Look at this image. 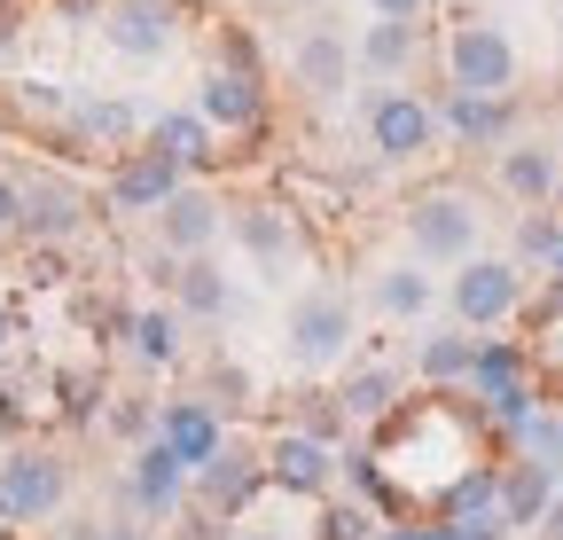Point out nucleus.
Segmentation results:
<instances>
[{"label":"nucleus","mask_w":563,"mask_h":540,"mask_svg":"<svg viewBox=\"0 0 563 540\" xmlns=\"http://www.w3.org/2000/svg\"><path fill=\"white\" fill-rule=\"evenodd\" d=\"M446 87L454 95H517V47H509V32L485 24V16L454 24L446 32Z\"/></svg>","instance_id":"obj_1"},{"label":"nucleus","mask_w":563,"mask_h":540,"mask_svg":"<svg viewBox=\"0 0 563 540\" xmlns=\"http://www.w3.org/2000/svg\"><path fill=\"white\" fill-rule=\"evenodd\" d=\"M407 243L422 266H462L477 251V212H470V196L454 188H431V196H415L407 205Z\"/></svg>","instance_id":"obj_2"},{"label":"nucleus","mask_w":563,"mask_h":540,"mask_svg":"<svg viewBox=\"0 0 563 540\" xmlns=\"http://www.w3.org/2000/svg\"><path fill=\"white\" fill-rule=\"evenodd\" d=\"M517 306H525L517 258H462V275H454V321L462 329H501Z\"/></svg>","instance_id":"obj_3"},{"label":"nucleus","mask_w":563,"mask_h":540,"mask_svg":"<svg viewBox=\"0 0 563 540\" xmlns=\"http://www.w3.org/2000/svg\"><path fill=\"white\" fill-rule=\"evenodd\" d=\"M368 142H376L384 165H415L422 150L439 142V102H422V95H407V87H384V95L368 102Z\"/></svg>","instance_id":"obj_4"},{"label":"nucleus","mask_w":563,"mask_h":540,"mask_svg":"<svg viewBox=\"0 0 563 540\" xmlns=\"http://www.w3.org/2000/svg\"><path fill=\"white\" fill-rule=\"evenodd\" d=\"M352 345V298L344 290H306L290 306V361L298 368H329Z\"/></svg>","instance_id":"obj_5"},{"label":"nucleus","mask_w":563,"mask_h":540,"mask_svg":"<svg viewBox=\"0 0 563 540\" xmlns=\"http://www.w3.org/2000/svg\"><path fill=\"white\" fill-rule=\"evenodd\" d=\"M220 228H228V212H220V196L211 188H173L165 205H157V235H165V251L173 258H203L211 243H220Z\"/></svg>","instance_id":"obj_6"},{"label":"nucleus","mask_w":563,"mask_h":540,"mask_svg":"<svg viewBox=\"0 0 563 540\" xmlns=\"http://www.w3.org/2000/svg\"><path fill=\"white\" fill-rule=\"evenodd\" d=\"M180 180H188V173H180L165 150L141 142V150H125V157L110 165V212H157Z\"/></svg>","instance_id":"obj_7"},{"label":"nucleus","mask_w":563,"mask_h":540,"mask_svg":"<svg viewBox=\"0 0 563 540\" xmlns=\"http://www.w3.org/2000/svg\"><path fill=\"white\" fill-rule=\"evenodd\" d=\"M196 118L203 125H228V133H258L266 125V87H258V71H203V87H196Z\"/></svg>","instance_id":"obj_8"},{"label":"nucleus","mask_w":563,"mask_h":540,"mask_svg":"<svg viewBox=\"0 0 563 540\" xmlns=\"http://www.w3.org/2000/svg\"><path fill=\"white\" fill-rule=\"evenodd\" d=\"M79 228H87V196L70 188L63 173L24 180V220H16V235H32V243H70Z\"/></svg>","instance_id":"obj_9"},{"label":"nucleus","mask_w":563,"mask_h":540,"mask_svg":"<svg viewBox=\"0 0 563 540\" xmlns=\"http://www.w3.org/2000/svg\"><path fill=\"white\" fill-rule=\"evenodd\" d=\"M102 32H110L118 55L157 63V55L173 47V9H165V0H110V9H102Z\"/></svg>","instance_id":"obj_10"},{"label":"nucleus","mask_w":563,"mask_h":540,"mask_svg":"<svg viewBox=\"0 0 563 540\" xmlns=\"http://www.w3.org/2000/svg\"><path fill=\"white\" fill-rule=\"evenodd\" d=\"M439 125L454 133V142H470V150H493V142H509V133H517V95H454L446 87Z\"/></svg>","instance_id":"obj_11"},{"label":"nucleus","mask_w":563,"mask_h":540,"mask_svg":"<svg viewBox=\"0 0 563 540\" xmlns=\"http://www.w3.org/2000/svg\"><path fill=\"white\" fill-rule=\"evenodd\" d=\"M63 502V462L55 454H9L0 462V509L9 517H47Z\"/></svg>","instance_id":"obj_12"},{"label":"nucleus","mask_w":563,"mask_h":540,"mask_svg":"<svg viewBox=\"0 0 563 540\" xmlns=\"http://www.w3.org/2000/svg\"><path fill=\"white\" fill-rule=\"evenodd\" d=\"M266 478L290 486V494H321V486L336 478V454H329V439H313V431H282V439L266 447Z\"/></svg>","instance_id":"obj_13"},{"label":"nucleus","mask_w":563,"mask_h":540,"mask_svg":"<svg viewBox=\"0 0 563 540\" xmlns=\"http://www.w3.org/2000/svg\"><path fill=\"white\" fill-rule=\"evenodd\" d=\"M290 79H298V95H313V102H336L344 95V79H352V47L321 24V32H306L298 47H290Z\"/></svg>","instance_id":"obj_14"},{"label":"nucleus","mask_w":563,"mask_h":540,"mask_svg":"<svg viewBox=\"0 0 563 540\" xmlns=\"http://www.w3.org/2000/svg\"><path fill=\"white\" fill-rule=\"evenodd\" d=\"M157 439L188 462V470H203L211 454L228 447V431H220V408H211V399H173V408L157 416Z\"/></svg>","instance_id":"obj_15"},{"label":"nucleus","mask_w":563,"mask_h":540,"mask_svg":"<svg viewBox=\"0 0 563 540\" xmlns=\"http://www.w3.org/2000/svg\"><path fill=\"white\" fill-rule=\"evenodd\" d=\"M258 478H266V462H258L251 447H220V454L196 470V486H203V509H211V517L243 509V502L258 494Z\"/></svg>","instance_id":"obj_16"},{"label":"nucleus","mask_w":563,"mask_h":540,"mask_svg":"<svg viewBox=\"0 0 563 540\" xmlns=\"http://www.w3.org/2000/svg\"><path fill=\"white\" fill-rule=\"evenodd\" d=\"M501 188L517 196V205H532V212H540L548 196L563 188V165H555V150H548V142H509V150H501Z\"/></svg>","instance_id":"obj_17"},{"label":"nucleus","mask_w":563,"mask_h":540,"mask_svg":"<svg viewBox=\"0 0 563 540\" xmlns=\"http://www.w3.org/2000/svg\"><path fill=\"white\" fill-rule=\"evenodd\" d=\"M180 486H188V462H180L165 439H150V447L133 454V502L150 509V517H165V509L180 502Z\"/></svg>","instance_id":"obj_18"},{"label":"nucleus","mask_w":563,"mask_h":540,"mask_svg":"<svg viewBox=\"0 0 563 540\" xmlns=\"http://www.w3.org/2000/svg\"><path fill=\"white\" fill-rule=\"evenodd\" d=\"M235 235H243V251L266 266V275L298 258V228H290V212H282V205H243V212H235Z\"/></svg>","instance_id":"obj_19"},{"label":"nucleus","mask_w":563,"mask_h":540,"mask_svg":"<svg viewBox=\"0 0 563 540\" xmlns=\"http://www.w3.org/2000/svg\"><path fill=\"white\" fill-rule=\"evenodd\" d=\"M150 150H165L180 173H203L211 157H220V150H211V125H203L196 110H165V118L150 125Z\"/></svg>","instance_id":"obj_20"},{"label":"nucleus","mask_w":563,"mask_h":540,"mask_svg":"<svg viewBox=\"0 0 563 540\" xmlns=\"http://www.w3.org/2000/svg\"><path fill=\"white\" fill-rule=\"evenodd\" d=\"M352 63H361V71H376V79H399L407 63H415V24L376 16V24L361 32V47H352Z\"/></svg>","instance_id":"obj_21"},{"label":"nucleus","mask_w":563,"mask_h":540,"mask_svg":"<svg viewBox=\"0 0 563 540\" xmlns=\"http://www.w3.org/2000/svg\"><path fill=\"white\" fill-rule=\"evenodd\" d=\"M173 298H180L196 321H220V313H228V275H220L211 258H180V266H173Z\"/></svg>","instance_id":"obj_22"},{"label":"nucleus","mask_w":563,"mask_h":540,"mask_svg":"<svg viewBox=\"0 0 563 540\" xmlns=\"http://www.w3.org/2000/svg\"><path fill=\"white\" fill-rule=\"evenodd\" d=\"M548 502H555L548 462H517L509 478H501V525H540V517H548Z\"/></svg>","instance_id":"obj_23"},{"label":"nucleus","mask_w":563,"mask_h":540,"mask_svg":"<svg viewBox=\"0 0 563 540\" xmlns=\"http://www.w3.org/2000/svg\"><path fill=\"white\" fill-rule=\"evenodd\" d=\"M376 313H391V321L431 313V275H422V266H384L376 275Z\"/></svg>","instance_id":"obj_24"},{"label":"nucleus","mask_w":563,"mask_h":540,"mask_svg":"<svg viewBox=\"0 0 563 540\" xmlns=\"http://www.w3.org/2000/svg\"><path fill=\"white\" fill-rule=\"evenodd\" d=\"M125 337H133V353L150 361V368H173L180 361V313H165V306H141Z\"/></svg>","instance_id":"obj_25"},{"label":"nucleus","mask_w":563,"mask_h":540,"mask_svg":"<svg viewBox=\"0 0 563 540\" xmlns=\"http://www.w3.org/2000/svg\"><path fill=\"white\" fill-rule=\"evenodd\" d=\"M477 361V337L470 329H439V337H422V376L431 384H462Z\"/></svg>","instance_id":"obj_26"},{"label":"nucleus","mask_w":563,"mask_h":540,"mask_svg":"<svg viewBox=\"0 0 563 540\" xmlns=\"http://www.w3.org/2000/svg\"><path fill=\"white\" fill-rule=\"evenodd\" d=\"M391 399H399V376L376 361V368H361V376L336 392V408H344V416H361V423H376V416H391Z\"/></svg>","instance_id":"obj_27"},{"label":"nucleus","mask_w":563,"mask_h":540,"mask_svg":"<svg viewBox=\"0 0 563 540\" xmlns=\"http://www.w3.org/2000/svg\"><path fill=\"white\" fill-rule=\"evenodd\" d=\"M70 133H79V142H125L133 133V102H70Z\"/></svg>","instance_id":"obj_28"},{"label":"nucleus","mask_w":563,"mask_h":540,"mask_svg":"<svg viewBox=\"0 0 563 540\" xmlns=\"http://www.w3.org/2000/svg\"><path fill=\"white\" fill-rule=\"evenodd\" d=\"M563 251V220L555 212H525L517 220V266H548Z\"/></svg>","instance_id":"obj_29"},{"label":"nucleus","mask_w":563,"mask_h":540,"mask_svg":"<svg viewBox=\"0 0 563 540\" xmlns=\"http://www.w3.org/2000/svg\"><path fill=\"white\" fill-rule=\"evenodd\" d=\"M321 540H376V525L361 502H336V509H321Z\"/></svg>","instance_id":"obj_30"},{"label":"nucleus","mask_w":563,"mask_h":540,"mask_svg":"<svg viewBox=\"0 0 563 540\" xmlns=\"http://www.w3.org/2000/svg\"><path fill=\"white\" fill-rule=\"evenodd\" d=\"M95 399H102L95 376H63V416H70V423H87V416H95Z\"/></svg>","instance_id":"obj_31"},{"label":"nucleus","mask_w":563,"mask_h":540,"mask_svg":"<svg viewBox=\"0 0 563 540\" xmlns=\"http://www.w3.org/2000/svg\"><path fill=\"white\" fill-rule=\"evenodd\" d=\"M24 220V180H0V235H16Z\"/></svg>","instance_id":"obj_32"},{"label":"nucleus","mask_w":563,"mask_h":540,"mask_svg":"<svg viewBox=\"0 0 563 540\" xmlns=\"http://www.w3.org/2000/svg\"><path fill=\"white\" fill-rule=\"evenodd\" d=\"M16 32H24V24H16V9L0 0V71H9V55H16Z\"/></svg>","instance_id":"obj_33"},{"label":"nucleus","mask_w":563,"mask_h":540,"mask_svg":"<svg viewBox=\"0 0 563 540\" xmlns=\"http://www.w3.org/2000/svg\"><path fill=\"white\" fill-rule=\"evenodd\" d=\"M368 9H376V16H399V24H415L422 9H431V0H368Z\"/></svg>","instance_id":"obj_34"},{"label":"nucleus","mask_w":563,"mask_h":540,"mask_svg":"<svg viewBox=\"0 0 563 540\" xmlns=\"http://www.w3.org/2000/svg\"><path fill=\"white\" fill-rule=\"evenodd\" d=\"M376 540H454V525H399V532H376Z\"/></svg>","instance_id":"obj_35"},{"label":"nucleus","mask_w":563,"mask_h":540,"mask_svg":"<svg viewBox=\"0 0 563 540\" xmlns=\"http://www.w3.org/2000/svg\"><path fill=\"white\" fill-rule=\"evenodd\" d=\"M110 423H118V431H125V439H141V431H150V408H133V399H125V408H118V416H110Z\"/></svg>","instance_id":"obj_36"},{"label":"nucleus","mask_w":563,"mask_h":540,"mask_svg":"<svg viewBox=\"0 0 563 540\" xmlns=\"http://www.w3.org/2000/svg\"><path fill=\"white\" fill-rule=\"evenodd\" d=\"M540 532H548V540H563V502H548V517H540Z\"/></svg>","instance_id":"obj_37"},{"label":"nucleus","mask_w":563,"mask_h":540,"mask_svg":"<svg viewBox=\"0 0 563 540\" xmlns=\"http://www.w3.org/2000/svg\"><path fill=\"white\" fill-rule=\"evenodd\" d=\"M548 275H555V290H563V251H555V258H548Z\"/></svg>","instance_id":"obj_38"},{"label":"nucleus","mask_w":563,"mask_h":540,"mask_svg":"<svg viewBox=\"0 0 563 540\" xmlns=\"http://www.w3.org/2000/svg\"><path fill=\"white\" fill-rule=\"evenodd\" d=\"M0 345H9V306H0Z\"/></svg>","instance_id":"obj_39"},{"label":"nucleus","mask_w":563,"mask_h":540,"mask_svg":"<svg viewBox=\"0 0 563 540\" xmlns=\"http://www.w3.org/2000/svg\"><path fill=\"white\" fill-rule=\"evenodd\" d=\"M251 540H274V532H251Z\"/></svg>","instance_id":"obj_40"}]
</instances>
